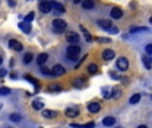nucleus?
<instances>
[{
  "mask_svg": "<svg viewBox=\"0 0 152 128\" xmlns=\"http://www.w3.org/2000/svg\"><path fill=\"white\" fill-rule=\"evenodd\" d=\"M19 28L21 29V31L24 32V33H29L31 32V24L29 23H25V21H21V23H19Z\"/></svg>",
  "mask_w": 152,
  "mask_h": 128,
  "instance_id": "nucleus-12",
  "label": "nucleus"
},
{
  "mask_svg": "<svg viewBox=\"0 0 152 128\" xmlns=\"http://www.w3.org/2000/svg\"><path fill=\"white\" fill-rule=\"evenodd\" d=\"M73 85L76 88H81L83 85H84V80L83 79H75L73 80Z\"/></svg>",
  "mask_w": 152,
  "mask_h": 128,
  "instance_id": "nucleus-28",
  "label": "nucleus"
},
{
  "mask_svg": "<svg viewBox=\"0 0 152 128\" xmlns=\"http://www.w3.org/2000/svg\"><path fill=\"white\" fill-rule=\"evenodd\" d=\"M109 75H111L112 79H116V80H119V79H120V76H119L117 73H115V72H109Z\"/></svg>",
  "mask_w": 152,
  "mask_h": 128,
  "instance_id": "nucleus-38",
  "label": "nucleus"
},
{
  "mask_svg": "<svg viewBox=\"0 0 152 128\" xmlns=\"http://www.w3.org/2000/svg\"><path fill=\"white\" fill-rule=\"evenodd\" d=\"M73 3H76L77 4V3H81V0H73Z\"/></svg>",
  "mask_w": 152,
  "mask_h": 128,
  "instance_id": "nucleus-42",
  "label": "nucleus"
},
{
  "mask_svg": "<svg viewBox=\"0 0 152 128\" xmlns=\"http://www.w3.org/2000/svg\"><path fill=\"white\" fill-rule=\"evenodd\" d=\"M32 59H33V55L32 53H25V56H24V59H23V61H24V64H29L32 61Z\"/></svg>",
  "mask_w": 152,
  "mask_h": 128,
  "instance_id": "nucleus-26",
  "label": "nucleus"
},
{
  "mask_svg": "<svg viewBox=\"0 0 152 128\" xmlns=\"http://www.w3.org/2000/svg\"><path fill=\"white\" fill-rule=\"evenodd\" d=\"M97 24L101 27V28H104V29H109V28H111V21L107 20V19H101V20H99Z\"/></svg>",
  "mask_w": 152,
  "mask_h": 128,
  "instance_id": "nucleus-17",
  "label": "nucleus"
},
{
  "mask_svg": "<svg viewBox=\"0 0 152 128\" xmlns=\"http://www.w3.org/2000/svg\"><path fill=\"white\" fill-rule=\"evenodd\" d=\"M7 75V71L5 69H0V77H4Z\"/></svg>",
  "mask_w": 152,
  "mask_h": 128,
  "instance_id": "nucleus-41",
  "label": "nucleus"
},
{
  "mask_svg": "<svg viewBox=\"0 0 152 128\" xmlns=\"http://www.w3.org/2000/svg\"><path fill=\"white\" fill-rule=\"evenodd\" d=\"M52 24H53L56 31H63V29L67 27V23L64 20H61V19H55V20L52 21Z\"/></svg>",
  "mask_w": 152,
  "mask_h": 128,
  "instance_id": "nucleus-5",
  "label": "nucleus"
},
{
  "mask_svg": "<svg viewBox=\"0 0 152 128\" xmlns=\"http://www.w3.org/2000/svg\"><path fill=\"white\" fill-rule=\"evenodd\" d=\"M43 117H45V119H53V117L57 116V112L56 111H52V109H44V111L41 112Z\"/></svg>",
  "mask_w": 152,
  "mask_h": 128,
  "instance_id": "nucleus-10",
  "label": "nucleus"
},
{
  "mask_svg": "<svg viewBox=\"0 0 152 128\" xmlns=\"http://www.w3.org/2000/svg\"><path fill=\"white\" fill-rule=\"evenodd\" d=\"M48 91H51V92H59V91H61V85L57 84V83L51 84L49 87H48Z\"/></svg>",
  "mask_w": 152,
  "mask_h": 128,
  "instance_id": "nucleus-21",
  "label": "nucleus"
},
{
  "mask_svg": "<svg viewBox=\"0 0 152 128\" xmlns=\"http://www.w3.org/2000/svg\"><path fill=\"white\" fill-rule=\"evenodd\" d=\"M1 61H3V59H1V57H0V64H1Z\"/></svg>",
  "mask_w": 152,
  "mask_h": 128,
  "instance_id": "nucleus-45",
  "label": "nucleus"
},
{
  "mask_svg": "<svg viewBox=\"0 0 152 128\" xmlns=\"http://www.w3.org/2000/svg\"><path fill=\"white\" fill-rule=\"evenodd\" d=\"M137 128H147V125H139Z\"/></svg>",
  "mask_w": 152,
  "mask_h": 128,
  "instance_id": "nucleus-43",
  "label": "nucleus"
},
{
  "mask_svg": "<svg viewBox=\"0 0 152 128\" xmlns=\"http://www.w3.org/2000/svg\"><path fill=\"white\" fill-rule=\"evenodd\" d=\"M81 5H83V8H85V9H91V8L95 7V1H93V0H83Z\"/></svg>",
  "mask_w": 152,
  "mask_h": 128,
  "instance_id": "nucleus-19",
  "label": "nucleus"
},
{
  "mask_svg": "<svg viewBox=\"0 0 152 128\" xmlns=\"http://www.w3.org/2000/svg\"><path fill=\"white\" fill-rule=\"evenodd\" d=\"M40 71H41L44 75H47V76H49V75L52 73V71H49V69H47V68H45V67H41V68H40Z\"/></svg>",
  "mask_w": 152,
  "mask_h": 128,
  "instance_id": "nucleus-34",
  "label": "nucleus"
},
{
  "mask_svg": "<svg viewBox=\"0 0 152 128\" xmlns=\"http://www.w3.org/2000/svg\"><path fill=\"white\" fill-rule=\"evenodd\" d=\"M100 109H101V105L97 101H92V103L88 104V111H89L91 113H97Z\"/></svg>",
  "mask_w": 152,
  "mask_h": 128,
  "instance_id": "nucleus-7",
  "label": "nucleus"
},
{
  "mask_svg": "<svg viewBox=\"0 0 152 128\" xmlns=\"http://www.w3.org/2000/svg\"><path fill=\"white\" fill-rule=\"evenodd\" d=\"M25 79L28 80V81H31V83H33V85H35V88L36 89H39V83H37V80H35L33 77H31V76H28V75H25Z\"/></svg>",
  "mask_w": 152,
  "mask_h": 128,
  "instance_id": "nucleus-30",
  "label": "nucleus"
},
{
  "mask_svg": "<svg viewBox=\"0 0 152 128\" xmlns=\"http://www.w3.org/2000/svg\"><path fill=\"white\" fill-rule=\"evenodd\" d=\"M112 91H113V89H109V88H104V89H103V97H104V99L112 97Z\"/></svg>",
  "mask_w": 152,
  "mask_h": 128,
  "instance_id": "nucleus-25",
  "label": "nucleus"
},
{
  "mask_svg": "<svg viewBox=\"0 0 152 128\" xmlns=\"http://www.w3.org/2000/svg\"><path fill=\"white\" fill-rule=\"evenodd\" d=\"M65 116L67 117H77L79 116V108H77V107H69V108H67Z\"/></svg>",
  "mask_w": 152,
  "mask_h": 128,
  "instance_id": "nucleus-6",
  "label": "nucleus"
},
{
  "mask_svg": "<svg viewBox=\"0 0 152 128\" xmlns=\"http://www.w3.org/2000/svg\"><path fill=\"white\" fill-rule=\"evenodd\" d=\"M51 5H52V8H55L57 12H64L65 11V8H64V5H61L60 3H57V1H53V0H51Z\"/></svg>",
  "mask_w": 152,
  "mask_h": 128,
  "instance_id": "nucleus-16",
  "label": "nucleus"
},
{
  "mask_svg": "<svg viewBox=\"0 0 152 128\" xmlns=\"http://www.w3.org/2000/svg\"><path fill=\"white\" fill-rule=\"evenodd\" d=\"M140 93H135V95H132L131 96V99H129V103L131 104H136V103H139V100H140Z\"/></svg>",
  "mask_w": 152,
  "mask_h": 128,
  "instance_id": "nucleus-24",
  "label": "nucleus"
},
{
  "mask_svg": "<svg viewBox=\"0 0 152 128\" xmlns=\"http://www.w3.org/2000/svg\"><path fill=\"white\" fill-rule=\"evenodd\" d=\"M65 73V69L61 64H56V65L52 67V75L53 76H61V75Z\"/></svg>",
  "mask_w": 152,
  "mask_h": 128,
  "instance_id": "nucleus-4",
  "label": "nucleus"
},
{
  "mask_svg": "<svg viewBox=\"0 0 152 128\" xmlns=\"http://www.w3.org/2000/svg\"><path fill=\"white\" fill-rule=\"evenodd\" d=\"M141 31L147 32L148 28H147V27H132V28H131V32H133V33H135V32H141Z\"/></svg>",
  "mask_w": 152,
  "mask_h": 128,
  "instance_id": "nucleus-27",
  "label": "nucleus"
},
{
  "mask_svg": "<svg viewBox=\"0 0 152 128\" xmlns=\"http://www.w3.org/2000/svg\"><path fill=\"white\" fill-rule=\"evenodd\" d=\"M93 127H95V123L93 121H89V123H87V124L83 125V128H93Z\"/></svg>",
  "mask_w": 152,
  "mask_h": 128,
  "instance_id": "nucleus-37",
  "label": "nucleus"
},
{
  "mask_svg": "<svg viewBox=\"0 0 152 128\" xmlns=\"http://www.w3.org/2000/svg\"><path fill=\"white\" fill-rule=\"evenodd\" d=\"M7 3L9 4V7H15V5H16L15 0H7Z\"/></svg>",
  "mask_w": 152,
  "mask_h": 128,
  "instance_id": "nucleus-40",
  "label": "nucleus"
},
{
  "mask_svg": "<svg viewBox=\"0 0 152 128\" xmlns=\"http://www.w3.org/2000/svg\"><path fill=\"white\" fill-rule=\"evenodd\" d=\"M123 16V11L120 9V8H112V11H111V17L112 19H120Z\"/></svg>",
  "mask_w": 152,
  "mask_h": 128,
  "instance_id": "nucleus-13",
  "label": "nucleus"
},
{
  "mask_svg": "<svg viewBox=\"0 0 152 128\" xmlns=\"http://www.w3.org/2000/svg\"><path fill=\"white\" fill-rule=\"evenodd\" d=\"M79 40H80V37L76 32H68L67 33V41L71 43V45H75L76 43H79Z\"/></svg>",
  "mask_w": 152,
  "mask_h": 128,
  "instance_id": "nucleus-3",
  "label": "nucleus"
},
{
  "mask_svg": "<svg viewBox=\"0 0 152 128\" xmlns=\"http://www.w3.org/2000/svg\"><path fill=\"white\" fill-rule=\"evenodd\" d=\"M9 92H11L9 88H5V87L0 88V95H9Z\"/></svg>",
  "mask_w": 152,
  "mask_h": 128,
  "instance_id": "nucleus-33",
  "label": "nucleus"
},
{
  "mask_svg": "<svg viewBox=\"0 0 152 128\" xmlns=\"http://www.w3.org/2000/svg\"><path fill=\"white\" fill-rule=\"evenodd\" d=\"M39 8H40V11H41L43 13H48V12L52 11V5H51L49 1H43L41 4H40Z\"/></svg>",
  "mask_w": 152,
  "mask_h": 128,
  "instance_id": "nucleus-9",
  "label": "nucleus"
},
{
  "mask_svg": "<svg viewBox=\"0 0 152 128\" xmlns=\"http://www.w3.org/2000/svg\"><path fill=\"white\" fill-rule=\"evenodd\" d=\"M117 128H123V127H117Z\"/></svg>",
  "mask_w": 152,
  "mask_h": 128,
  "instance_id": "nucleus-46",
  "label": "nucleus"
},
{
  "mask_svg": "<svg viewBox=\"0 0 152 128\" xmlns=\"http://www.w3.org/2000/svg\"><path fill=\"white\" fill-rule=\"evenodd\" d=\"M103 125H105V127H112V125H115V117L112 116H107L103 119Z\"/></svg>",
  "mask_w": 152,
  "mask_h": 128,
  "instance_id": "nucleus-15",
  "label": "nucleus"
},
{
  "mask_svg": "<svg viewBox=\"0 0 152 128\" xmlns=\"http://www.w3.org/2000/svg\"><path fill=\"white\" fill-rule=\"evenodd\" d=\"M9 119L12 120V121L17 123V121H20V120H21V116H20V115H19V113H11Z\"/></svg>",
  "mask_w": 152,
  "mask_h": 128,
  "instance_id": "nucleus-29",
  "label": "nucleus"
},
{
  "mask_svg": "<svg viewBox=\"0 0 152 128\" xmlns=\"http://www.w3.org/2000/svg\"><path fill=\"white\" fill-rule=\"evenodd\" d=\"M79 53H80V48L77 47V45H69V47L67 48V57L68 59L76 60Z\"/></svg>",
  "mask_w": 152,
  "mask_h": 128,
  "instance_id": "nucleus-1",
  "label": "nucleus"
},
{
  "mask_svg": "<svg viewBox=\"0 0 152 128\" xmlns=\"http://www.w3.org/2000/svg\"><path fill=\"white\" fill-rule=\"evenodd\" d=\"M145 52H147V55H151L152 56V43L145 47Z\"/></svg>",
  "mask_w": 152,
  "mask_h": 128,
  "instance_id": "nucleus-36",
  "label": "nucleus"
},
{
  "mask_svg": "<svg viewBox=\"0 0 152 128\" xmlns=\"http://www.w3.org/2000/svg\"><path fill=\"white\" fill-rule=\"evenodd\" d=\"M108 31H109V33H117V31H119V29H117L116 27H111Z\"/></svg>",
  "mask_w": 152,
  "mask_h": 128,
  "instance_id": "nucleus-39",
  "label": "nucleus"
},
{
  "mask_svg": "<svg viewBox=\"0 0 152 128\" xmlns=\"http://www.w3.org/2000/svg\"><path fill=\"white\" fill-rule=\"evenodd\" d=\"M33 17H35V13H33V12H29L28 15L24 17V21H25V23H29V21L33 20Z\"/></svg>",
  "mask_w": 152,
  "mask_h": 128,
  "instance_id": "nucleus-32",
  "label": "nucleus"
},
{
  "mask_svg": "<svg viewBox=\"0 0 152 128\" xmlns=\"http://www.w3.org/2000/svg\"><path fill=\"white\" fill-rule=\"evenodd\" d=\"M101 56H103L104 60H112V59L115 57V51H112V49H104L103 53H101Z\"/></svg>",
  "mask_w": 152,
  "mask_h": 128,
  "instance_id": "nucleus-11",
  "label": "nucleus"
},
{
  "mask_svg": "<svg viewBox=\"0 0 152 128\" xmlns=\"http://www.w3.org/2000/svg\"><path fill=\"white\" fill-rule=\"evenodd\" d=\"M47 59H48V53H40L39 56H37V64L39 65H41V64H44L45 61H47Z\"/></svg>",
  "mask_w": 152,
  "mask_h": 128,
  "instance_id": "nucleus-20",
  "label": "nucleus"
},
{
  "mask_svg": "<svg viewBox=\"0 0 152 128\" xmlns=\"http://www.w3.org/2000/svg\"><path fill=\"white\" fill-rule=\"evenodd\" d=\"M97 64H95V63H91L89 65H88V72H89L91 75H93V73H96L97 72Z\"/></svg>",
  "mask_w": 152,
  "mask_h": 128,
  "instance_id": "nucleus-23",
  "label": "nucleus"
},
{
  "mask_svg": "<svg viewBox=\"0 0 152 128\" xmlns=\"http://www.w3.org/2000/svg\"><path fill=\"white\" fill-rule=\"evenodd\" d=\"M120 96H121V91L117 89V88H113V91H112V97H113V99H119Z\"/></svg>",
  "mask_w": 152,
  "mask_h": 128,
  "instance_id": "nucleus-31",
  "label": "nucleus"
},
{
  "mask_svg": "<svg viewBox=\"0 0 152 128\" xmlns=\"http://www.w3.org/2000/svg\"><path fill=\"white\" fill-rule=\"evenodd\" d=\"M143 63H144V65H145L147 69H151L152 68V57H151V55H144L143 56Z\"/></svg>",
  "mask_w": 152,
  "mask_h": 128,
  "instance_id": "nucleus-14",
  "label": "nucleus"
},
{
  "mask_svg": "<svg viewBox=\"0 0 152 128\" xmlns=\"http://www.w3.org/2000/svg\"><path fill=\"white\" fill-rule=\"evenodd\" d=\"M116 65L120 71H127L128 67H129V63H128V59L125 57H119L116 61Z\"/></svg>",
  "mask_w": 152,
  "mask_h": 128,
  "instance_id": "nucleus-2",
  "label": "nucleus"
},
{
  "mask_svg": "<svg viewBox=\"0 0 152 128\" xmlns=\"http://www.w3.org/2000/svg\"><path fill=\"white\" fill-rule=\"evenodd\" d=\"M8 45H9V48H12L13 51H21L23 49V45H21V43H19L17 40H9V41H8Z\"/></svg>",
  "mask_w": 152,
  "mask_h": 128,
  "instance_id": "nucleus-8",
  "label": "nucleus"
},
{
  "mask_svg": "<svg viewBox=\"0 0 152 128\" xmlns=\"http://www.w3.org/2000/svg\"><path fill=\"white\" fill-rule=\"evenodd\" d=\"M80 29H81V32H83V35H84L85 40H87V41H92V36L89 35V32H88L83 25H80Z\"/></svg>",
  "mask_w": 152,
  "mask_h": 128,
  "instance_id": "nucleus-22",
  "label": "nucleus"
},
{
  "mask_svg": "<svg viewBox=\"0 0 152 128\" xmlns=\"http://www.w3.org/2000/svg\"><path fill=\"white\" fill-rule=\"evenodd\" d=\"M32 107H33V109H36V111H40V109L44 107V103H43L41 100H39V99H36V100L32 101Z\"/></svg>",
  "mask_w": 152,
  "mask_h": 128,
  "instance_id": "nucleus-18",
  "label": "nucleus"
},
{
  "mask_svg": "<svg viewBox=\"0 0 152 128\" xmlns=\"http://www.w3.org/2000/svg\"><path fill=\"white\" fill-rule=\"evenodd\" d=\"M149 23H151V24H152V17H151V19H149Z\"/></svg>",
  "mask_w": 152,
  "mask_h": 128,
  "instance_id": "nucleus-44",
  "label": "nucleus"
},
{
  "mask_svg": "<svg viewBox=\"0 0 152 128\" xmlns=\"http://www.w3.org/2000/svg\"><path fill=\"white\" fill-rule=\"evenodd\" d=\"M96 40L100 43H111V39H108V37H97Z\"/></svg>",
  "mask_w": 152,
  "mask_h": 128,
  "instance_id": "nucleus-35",
  "label": "nucleus"
}]
</instances>
